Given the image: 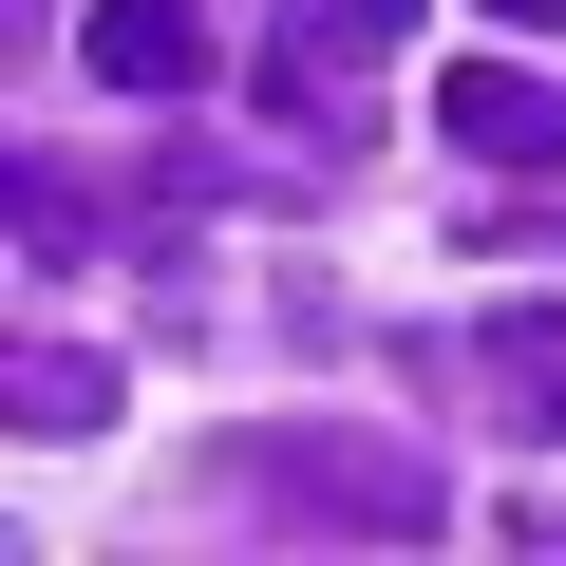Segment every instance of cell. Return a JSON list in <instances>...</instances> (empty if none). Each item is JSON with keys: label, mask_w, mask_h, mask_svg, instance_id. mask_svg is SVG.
I'll use <instances>...</instances> for the list:
<instances>
[{"label": "cell", "mask_w": 566, "mask_h": 566, "mask_svg": "<svg viewBox=\"0 0 566 566\" xmlns=\"http://www.w3.org/2000/svg\"><path fill=\"white\" fill-rule=\"evenodd\" d=\"M76 57L114 76V95H208V0H95V20H76Z\"/></svg>", "instance_id": "obj_4"}, {"label": "cell", "mask_w": 566, "mask_h": 566, "mask_svg": "<svg viewBox=\"0 0 566 566\" xmlns=\"http://www.w3.org/2000/svg\"><path fill=\"white\" fill-rule=\"evenodd\" d=\"M491 20H528V39H566V0H491Z\"/></svg>", "instance_id": "obj_8"}, {"label": "cell", "mask_w": 566, "mask_h": 566, "mask_svg": "<svg viewBox=\"0 0 566 566\" xmlns=\"http://www.w3.org/2000/svg\"><path fill=\"white\" fill-rule=\"evenodd\" d=\"M434 133H453L472 170H510V189H528V170H566V95H547L528 57H472V76L434 95Z\"/></svg>", "instance_id": "obj_3"}, {"label": "cell", "mask_w": 566, "mask_h": 566, "mask_svg": "<svg viewBox=\"0 0 566 566\" xmlns=\"http://www.w3.org/2000/svg\"><path fill=\"white\" fill-rule=\"evenodd\" d=\"M472 378H491V434H566V303H491Z\"/></svg>", "instance_id": "obj_5"}, {"label": "cell", "mask_w": 566, "mask_h": 566, "mask_svg": "<svg viewBox=\"0 0 566 566\" xmlns=\"http://www.w3.org/2000/svg\"><path fill=\"white\" fill-rule=\"evenodd\" d=\"M0 416H20V434H114V359L95 340H20V359H0Z\"/></svg>", "instance_id": "obj_6"}, {"label": "cell", "mask_w": 566, "mask_h": 566, "mask_svg": "<svg viewBox=\"0 0 566 566\" xmlns=\"http://www.w3.org/2000/svg\"><path fill=\"white\" fill-rule=\"evenodd\" d=\"M245 510H283V528H378V547H416V528H453V491H434V453H397V434H322V416H264V434H227L208 453Z\"/></svg>", "instance_id": "obj_1"}, {"label": "cell", "mask_w": 566, "mask_h": 566, "mask_svg": "<svg viewBox=\"0 0 566 566\" xmlns=\"http://www.w3.org/2000/svg\"><path fill=\"white\" fill-rule=\"evenodd\" d=\"M0 227H20V264H76V245H95V208H76L39 151H20V189H0Z\"/></svg>", "instance_id": "obj_7"}, {"label": "cell", "mask_w": 566, "mask_h": 566, "mask_svg": "<svg viewBox=\"0 0 566 566\" xmlns=\"http://www.w3.org/2000/svg\"><path fill=\"white\" fill-rule=\"evenodd\" d=\"M397 20H416V0H283V39H264V114H283V133H340V151H359L340 76H359V57H397Z\"/></svg>", "instance_id": "obj_2"}]
</instances>
